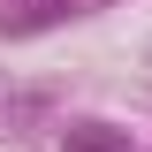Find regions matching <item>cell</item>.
I'll return each mask as SVG.
<instances>
[{"label":"cell","mask_w":152,"mask_h":152,"mask_svg":"<svg viewBox=\"0 0 152 152\" xmlns=\"http://www.w3.org/2000/svg\"><path fill=\"white\" fill-rule=\"evenodd\" d=\"M122 145H129V137L107 129V122H76L69 129V152H122Z\"/></svg>","instance_id":"7a4b0ae2"},{"label":"cell","mask_w":152,"mask_h":152,"mask_svg":"<svg viewBox=\"0 0 152 152\" xmlns=\"http://www.w3.org/2000/svg\"><path fill=\"white\" fill-rule=\"evenodd\" d=\"M76 15V0H23V8H8L0 15V38H31V31H53V23Z\"/></svg>","instance_id":"6da1fadb"}]
</instances>
